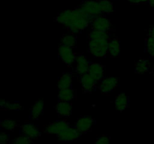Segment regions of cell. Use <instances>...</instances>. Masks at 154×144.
Here are the masks:
<instances>
[{
	"mask_svg": "<svg viewBox=\"0 0 154 144\" xmlns=\"http://www.w3.org/2000/svg\"><path fill=\"white\" fill-rule=\"evenodd\" d=\"M92 20L78 8L63 10L56 17L57 22L64 26L73 33L79 32L87 28Z\"/></svg>",
	"mask_w": 154,
	"mask_h": 144,
	"instance_id": "obj_1",
	"label": "cell"
},
{
	"mask_svg": "<svg viewBox=\"0 0 154 144\" xmlns=\"http://www.w3.org/2000/svg\"><path fill=\"white\" fill-rule=\"evenodd\" d=\"M108 40H90L88 45L89 52L96 58H102L108 52Z\"/></svg>",
	"mask_w": 154,
	"mask_h": 144,
	"instance_id": "obj_2",
	"label": "cell"
},
{
	"mask_svg": "<svg viewBox=\"0 0 154 144\" xmlns=\"http://www.w3.org/2000/svg\"><path fill=\"white\" fill-rule=\"evenodd\" d=\"M78 8L92 19L102 14L99 2L94 0H86L83 2Z\"/></svg>",
	"mask_w": 154,
	"mask_h": 144,
	"instance_id": "obj_3",
	"label": "cell"
},
{
	"mask_svg": "<svg viewBox=\"0 0 154 144\" xmlns=\"http://www.w3.org/2000/svg\"><path fill=\"white\" fill-rule=\"evenodd\" d=\"M58 53L62 61L69 66L72 65L76 60L77 56L72 51V48L69 47V46H64L63 44L60 45L58 49Z\"/></svg>",
	"mask_w": 154,
	"mask_h": 144,
	"instance_id": "obj_4",
	"label": "cell"
},
{
	"mask_svg": "<svg viewBox=\"0 0 154 144\" xmlns=\"http://www.w3.org/2000/svg\"><path fill=\"white\" fill-rule=\"evenodd\" d=\"M81 134L75 128L68 127L64 130L57 135V138L60 141L63 142H70L77 140L79 138Z\"/></svg>",
	"mask_w": 154,
	"mask_h": 144,
	"instance_id": "obj_5",
	"label": "cell"
},
{
	"mask_svg": "<svg viewBox=\"0 0 154 144\" xmlns=\"http://www.w3.org/2000/svg\"><path fill=\"white\" fill-rule=\"evenodd\" d=\"M90 24L93 29L103 32H108L111 27V22L110 20L102 15H99L93 18Z\"/></svg>",
	"mask_w": 154,
	"mask_h": 144,
	"instance_id": "obj_6",
	"label": "cell"
},
{
	"mask_svg": "<svg viewBox=\"0 0 154 144\" xmlns=\"http://www.w3.org/2000/svg\"><path fill=\"white\" fill-rule=\"evenodd\" d=\"M68 127H69V123L66 120H60L47 125L45 128V132L48 134H55L57 136Z\"/></svg>",
	"mask_w": 154,
	"mask_h": 144,
	"instance_id": "obj_7",
	"label": "cell"
},
{
	"mask_svg": "<svg viewBox=\"0 0 154 144\" xmlns=\"http://www.w3.org/2000/svg\"><path fill=\"white\" fill-rule=\"evenodd\" d=\"M93 124H94V119L92 117L86 116L81 117L77 120L75 128L81 134H82L90 130Z\"/></svg>",
	"mask_w": 154,
	"mask_h": 144,
	"instance_id": "obj_8",
	"label": "cell"
},
{
	"mask_svg": "<svg viewBox=\"0 0 154 144\" xmlns=\"http://www.w3.org/2000/svg\"><path fill=\"white\" fill-rule=\"evenodd\" d=\"M118 86V80L114 76L106 77L102 80L99 85V89L102 93L108 94L114 91Z\"/></svg>",
	"mask_w": 154,
	"mask_h": 144,
	"instance_id": "obj_9",
	"label": "cell"
},
{
	"mask_svg": "<svg viewBox=\"0 0 154 144\" xmlns=\"http://www.w3.org/2000/svg\"><path fill=\"white\" fill-rule=\"evenodd\" d=\"M80 81H81L83 90L85 92H91L96 86V81L89 73L81 75Z\"/></svg>",
	"mask_w": 154,
	"mask_h": 144,
	"instance_id": "obj_10",
	"label": "cell"
},
{
	"mask_svg": "<svg viewBox=\"0 0 154 144\" xmlns=\"http://www.w3.org/2000/svg\"><path fill=\"white\" fill-rule=\"evenodd\" d=\"M76 72L79 74L83 75L88 73L90 63L87 60V57L83 55H78L76 57Z\"/></svg>",
	"mask_w": 154,
	"mask_h": 144,
	"instance_id": "obj_11",
	"label": "cell"
},
{
	"mask_svg": "<svg viewBox=\"0 0 154 144\" xmlns=\"http://www.w3.org/2000/svg\"><path fill=\"white\" fill-rule=\"evenodd\" d=\"M23 135L27 136L29 139H36L40 136V131L35 125L31 123H27L22 126Z\"/></svg>",
	"mask_w": 154,
	"mask_h": 144,
	"instance_id": "obj_12",
	"label": "cell"
},
{
	"mask_svg": "<svg viewBox=\"0 0 154 144\" xmlns=\"http://www.w3.org/2000/svg\"><path fill=\"white\" fill-rule=\"evenodd\" d=\"M55 108L56 112L60 117H68L71 115L72 106L69 102L59 101Z\"/></svg>",
	"mask_w": 154,
	"mask_h": 144,
	"instance_id": "obj_13",
	"label": "cell"
},
{
	"mask_svg": "<svg viewBox=\"0 0 154 144\" xmlns=\"http://www.w3.org/2000/svg\"><path fill=\"white\" fill-rule=\"evenodd\" d=\"M88 73L93 77V79L98 82L100 80L103 76L104 67L102 64L99 63H91L90 66Z\"/></svg>",
	"mask_w": 154,
	"mask_h": 144,
	"instance_id": "obj_14",
	"label": "cell"
},
{
	"mask_svg": "<svg viewBox=\"0 0 154 144\" xmlns=\"http://www.w3.org/2000/svg\"><path fill=\"white\" fill-rule=\"evenodd\" d=\"M129 105V98L125 93H120L116 98L114 100V106L117 110L122 111L125 110Z\"/></svg>",
	"mask_w": 154,
	"mask_h": 144,
	"instance_id": "obj_15",
	"label": "cell"
},
{
	"mask_svg": "<svg viewBox=\"0 0 154 144\" xmlns=\"http://www.w3.org/2000/svg\"><path fill=\"white\" fill-rule=\"evenodd\" d=\"M75 97V92L73 88H67L60 89L58 94V98L60 101L70 102Z\"/></svg>",
	"mask_w": 154,
	"mask_h": 144,
	"instance_id": "obj_16",
	"label": "cell"
},
{
	"mask_svg": "<svg viewBox=\"0 0 154 144\" xmlns=\"http://www.w3.org/2000/svg\"><path fill=\"white\" fill-rule=\"evenodd\" d=\"M44 110V101L42 100H37L33 105L30 112V117L32 119H37L43 113Z\"/></svg>",
	"mask_w": 154,
	"mask_h": 144,
	"instance_id": "obj_17",
	"label": "cell"
},
{
	"mask_svg": "<svg viewBox=\"0 0 154 144\" xmlns=\"http://www.w3.org/2000/svg\"><path fill=\"white\" fill-rule=\"evenodd\" d=\"M90 40H109V34L108 32L99 31V30L93 29L89 34Z\"/></svg>",
	"mask_w": 154,
	"mask_h": 144,
	"instance_id": "obj_18",
	"label": "cell"
},
{
	"mask_svg": "<svg viewBox=\"0 0 154 144\" xmlns=\"http://www.w3.org/2000/svg\"><path fill=\"white\" fill-rule=\"evenodd\" d=\"M108 52L112 56L117 57L120 54V44L117 38H113L108 43Z\"/></svg>",
	"mask_w": 154,
	"mask_h": 144,
	"instance_id": "obj_19",
	"label": "cell"
},
{
	"mask_svg": "<svg viewBox=\"0 0 154 144\" xmlns=\"http://www.w3.org/2000/svg\"><path fill=\"white\" fill-rule=\"evenodd\" d=\"M72 85V76L69 74H64L59 79L57 82V86L60 89L63 88H71Z\"/></svg>",
	"mask_w": 154,
	"mask_h": 144,
	"instance_id": "obj_20",
	"label": "cell"
},
{
	"mask_svg": "<svg viewBox=\"0 0 154 144\" xmlns=\"http://www.w3.org/2000/svg\"><path fill=\"white\" fill-rule=\"evenodd\" d=\"M150 69V62L148 60L141 58L138 60L135 65V71L138 74H144Z\"/></svg>",
	"mask_w": 154,
	"mask_h": 144,
	"instance_id": "obj_21",
	"label": "cell"
},
{
	"mask_svg": "<svg viewBox=\"0 0 154 144\" xmlns=\"http://www.w3.org/2000/svg\"><path fill=\"white\" fill-rule=\"evenodd\" d=\"M99 4H100V9L102 14H110L114 12V4L111 2L108 1V0H102V1L99 2Z\"/></svg>",
	"mask_w": 154,
	"mask_h": 144,
	"instance_id": "obj_22",
	"label": "cell"
},
{
	"mask_svg": "<svg viewBox=\"0 0 154 144\" xmlns=\"http://www.w3.org/2000/svg\"><path fill=\"white\" fill-rule=\"evenodd\" d=\"M0 106L3 109L8 110H20L22 109V106L20 103L16 102V103L10 104L4 100H0Z\"/></svg>",
	"mask_w": 154,
	"mask_h": 144,
	"instance_id": "obj_23",
	"label": "cell"
},
{
	"mask_svg": "<svg viewBox=\"0 0 154 144\" xmlns=\"http://www.w3.org/2000/svg\"><path fill=\"white\" fill-rule=\"evenodd\" d=\"M76 38L73 34H66L63 36L62 38V44L64 46H69V47L72 48L76 44Z\"/></svg>",
	"mask_w": 154,
	"mask_h": 144,
	"instance_id": "obj_24",
	"label": "cell"
},
{
	"mask_svg": "<svg viewBox=\"0 0 154 144\" xmlns=\"http://www.w3.org/2000/svg\"><path fill=\"white\" fill-rule=\"evenodd\" d=\"M17 126V122L9 118L4 119L1 122V128L5 130H14Z\"/></svg>",
	"mask_w": 154,
	"mask_h": 144,
	"instance_id": "obj_25",
	"label": "cell"
},
{
	"mask_svg": "<svg viewBox=\"0 0 154 144\" xmlns=\"http://www.w3.org/2000/svg\"><path fill=\"white\" fill-rule=\"evenodd\" d=\"M146 51L151 57H154V39L148 37L146 40Z\"/></svg>",
	"mask_w": 154,
	"mask_h": 144,
	"instance_id": "obj_26",
	"label": "cell"
},
{
	"mask_svg": "<svg viewBox=\"0 0 154 144\" xmlns=\"http://www.w3.org/2000/svg\"><path fill=\"white\" fill-rule=\"evenodd\" d=\"M31 143V139H29L27 136L22 135V136H20L18 137H17L16 139L14 141L13 144H30Z\"/></svg>",
	"mask_w": 154,
	"mask_h": 144,
	"instance_id": "obj_27",
	"label": "cell"
},
{
	"mask_svg": "<svg viewBox=\"0 0 154 144\" xmlns=\"http://www.w3.org/2000/svg\"><path fill=\"white\" fill-rule=\"evenodd\" d=\"M93 144H111V140H110L109 136L103 135L98 138L97 140Z\"/></svg>",
	"mask_w": 154,
	"mask_h": 144,
	"instance_id": "obj_28",
	"label": "cell"
},
{
	"mask_svg": "<svg viewBox=\"0 0 154 144\" xmlns=\"http://www.w3.org/2000/svg\"><path fill=\"white\" fill-rule=\"evenodd\" d=\"M10 136L8 134L2 133L0 135V144H6L9 141Z\"/></svg>",
	"mask_w": 154,
	"mask_h": 144,
	"instance_id": "obj_29",
	"label": "cell"
},
{
	"mask_svg": "<svg viewBox=\"0 0 154 144\" xmlns=\"http://www.w3.org/2000/svg\"><path fill=\"white\" fill-rule=\"evenodd\" d=\"M148 37L152 38L154 39V25L150 28L148 31Z\"/></svg>",
	"mask_w": 154,
	"mask_h": 144,
	"instance_id": "obj_30",
	"label": "cell"
},
{
	"mask_svg": "<svg viewBox=\"0 0 154 144\" xmlns=\"http://www.w3.org/2000/svg\"><path fill=\"white\" fill-rule=\"evenodd\" d=\"M148 3H149V4H150V7L154 8V0H149Z\"/></svg>",
	"mask_w": 154,
	"mask_h": 144,
	"instance_id": "obj_31",
	"label": "cell"
},
{
	"mask_svg": "<svg viewBox=\"0 0 154 144\" xmlns=\"http://www.w3.org/2000/svg\"><path fill=\"white\" fill-rule=\"evenodd\" d=\"M127 1L132 4H138V0H127Z\"/></svg>",
	"mask_w": 154,
	"mask_h": 144,
	"instance_id": "obj_32",
	"label": "cell"
},
{
	"mask_svg": "<svg viewBox=\"0 0 154 144\" xmlns=\"http://www.w3.org/2000/svg\"><path fill=\"white\" fill-rule=\"evenodd\" d=\"M149 0H138V4H140V3H145L148 2Z\"/></svg>",
	"mask_w": 154,
	"mask_h": 144,
	"instance_id": "obj_33",
	"label": "cell"
}]
</instances>
